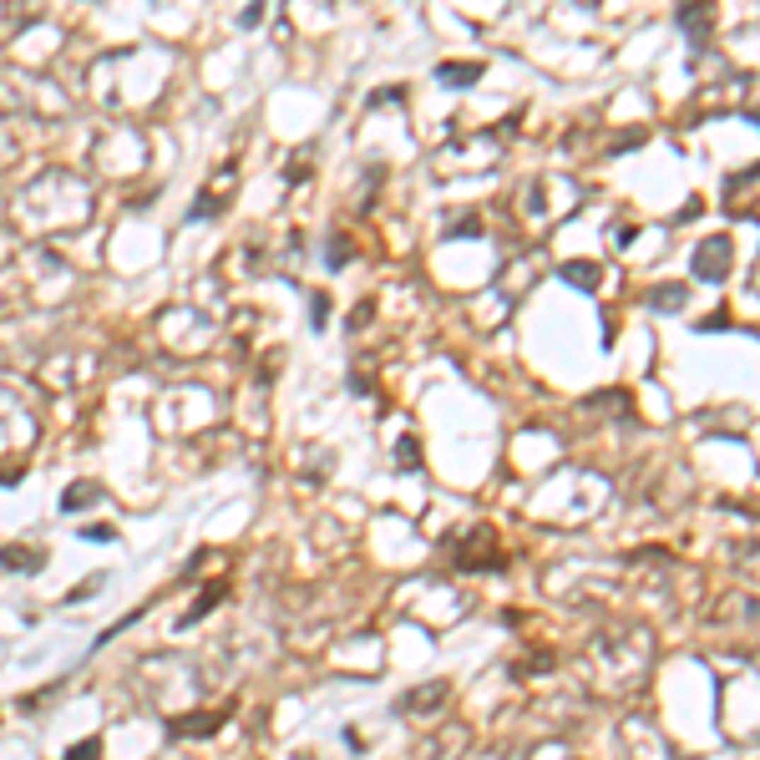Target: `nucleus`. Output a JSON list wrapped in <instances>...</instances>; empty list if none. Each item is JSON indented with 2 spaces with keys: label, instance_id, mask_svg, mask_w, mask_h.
<instances>
[{
  "label": "nucleus",
  "instance_id": "nucleus-1",
  "mask_svg": "<svg viewBox=\"0 0 760 760\" xmlns=\"http://www.w3.org/2000/svg\"><path fill=\"white\" fill-rule=\"evenodd\" d=\"M436 76H441V81H451V86H471V81L482 76V67H441Z\"/></svg>",
  "mask_w": 760,
  "mask_h": 760
},
{
  "label": "nucleus",
  "instance_id": "nucleus-2",
  "mask_svg": "<svg viewBox=\"0 0 760 760\" xmlns=\"http://www.w3.org/2000/svg\"><path fill=\"white\" fill-rule=\"evenodd\" d=\"M720 248H725V243H705V248H700V274H705V279H720V274H725V264L715 259Z\"/></svg>",
  "mask_w": 760,
  "mask_h": 760
},
{
  "label": "nucleus",
  "instance_id": "nucleus-3",
  "mask_svg": "<svg viewBox=\"0 0 760 760\" xmlns=\"http://www.w3.org/2000/svg\"><path fill=\"white\" fill-rule=\"evenodd\" d=\"M86 497H97V487H71V492H67V502H61V507H67V512H76V507H91Z\"/></svg>",
  "mask_w": 760,
  "mask_h": 760
},
{
  "label": "nucleus",
  "instance_id": "nucleus-4",
  "mask_svg": "<svg viewBox=\"0 0 760 760\" xmlns=\"http://www.w3.org/2000/svg\"><path fill=\"white\" fill-rule=\"evenodd\" d=\"M238 21H243V25H259V21H264V0H248V11H243Z\"/></svg>",
  "mask_w": 760,
  "mask_h": 760
},
{
  "label": "nucleus",
  "instance_id": "nucleus-5",
  "mask_svg": "<svg viewBox=\"0 0 760 760\" xmlns=\"http://www.w3.org/2000/svg\"><path fill=\"white\" fill-rule=\"evenodd\" d=\"M67 760H97V740H81V750H71Z\"/></svg>",
  "mask_w": 760,
  "mask_h": 760
}]
</instances>
